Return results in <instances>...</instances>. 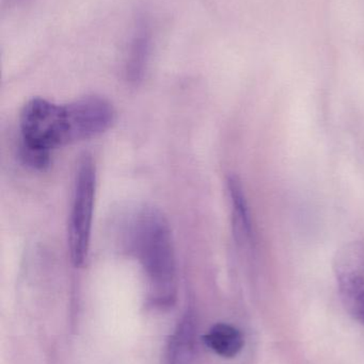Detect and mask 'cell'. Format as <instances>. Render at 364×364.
Returning <instances> with one entry per match:
<instances>
[{"mask_svg":"<svg viewBox=\"0 0 364 364\" xmlns=\"http://www.w3.org/2000/svg\"><path fill=\"white\" fill-rule=\"evenodd\" d=\"M333 269L346 310L364 325V243L350 242L342 246L336 255Z\"/></svg>","mask_w":364,"mask_h":364,"instance_id":"obj_4","label":"cell"},{"mask_svg":"<svg viewBox=\"0 0 364 364\" xmlns=\"http://www.w3.org/2000/svg\"><path fill=\"white\" fill-rule=\"evenodd\" d=\"M124 226L126 250L138 259L145 274L147 299L155 307H170L177 293V258L166 218L153 207L137 208Z\"/></svg>","mask_w":364,"mask_h":364,"instance_id":"obj_1","label":"cell"},{"mask_svg":"<svg viewBox=\"0 0 364 364\" xmlns=\"http://www.w3.org/2000/svg\"><path fill=\"white\" fill-rule=\"evenodd\" d=\"M19 132V156L33 170H46L53 149L75 143L68 104H53L43 98H33L24 106Z\"/></svg>","mask_w":364,"mask_h":364,"instance_id":"obj_2","label":"cell"},{"mask_svg":"<svg viewBox=\"0 0 364 364\" xmlns=\"http://www.w3.org/2000/svg\"><path fill=\"white\" fill-rule=\"evenodd\" d=\"M95 194V164L91 156L85 155L77 168L68 220V250L77 267L85 264L89 254Z\"/></svg>","mask_w":364,"mask_h":364,"instance_id":"obj_3","label":"cell"},{"mask_svg":"<svg viewBox=\"0 0 364 364\" xmlns=\"http://www.w3.org/2000/svg\"><path fill=\"white\" fill-rule=\"evenodd\" d=\"M228 190L232 203L233 224L236 235L248 241L251 237V223L243 186L236 176H231L228 181Z\"/></svg>","mask_w":364,"mask_h":364,"instance_id":"obj_8","label":"cell"},{"mask_svg":"<svg viewBox=\"0 0 364 364\" xmlns=\"http://www.w3.org/2000/svg\"><path fill=\"white\" fill-rule=\"evenodd\" d=\"M209 350L224 358H234L244 348V337L239 329L226 323L214 325L203 337Z\"/></svg>","mask_w":364,"mask_h":364,"instance_id":"obj_6","label":"cell"},{"mask_svg":"<svg viewBox=\"0 0 364 364\" xmlns=\"http://www.w3.org/2000/svg\"><path fill=\"white\" fill-rule=\"evenodd\" d=\"M196 344V325L192 316H186L177 325L167 350L168 364H189Z\"/></svg>","mask_w":364,"mask_h":364,"instance_id":"obj_5","label":"cell"},{"mask_svg":"<svg viewBox=\"0 0 364 364\" xmlns=\"http://www.w3.org/2000/svg\"><path fill=\"white\" fill-rule=\"evenodd\" d=\"M150 47L151 38L149 30L145 23H141L132 38L126 62V77L130 82L137 83L143 78L149 60Z\"/></svg>","mask_w":364,"mask_h":364,"instance_id":"obj_7","label":"cell"}]
</instances>
